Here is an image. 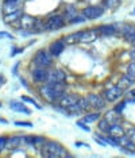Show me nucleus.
Masks as SVG:
<instances>
[{"instance_id":"nucleus-13","label":"nucleus","mask_w":135,"mask_h":158,"mask_svg":"<svg viewBox=\"0 0 135 158\" xmlns=\"http://www.w3.org/2000/svg\"><path fill=\"white\" fill-rule=\"evenodd\" d=\"M63 50H65V42L62 39H57V41L51 42L50 46H49V52L51 53L53 57H59Z\"/></svg>"},{"instance_id":"nucleus-43","label":"nucleus","mask_w":135,"mask_h":158,"mask_svg":"<svg viewBox=\"0 0 135 158\" xmlns=\"http://www.w3.org/2000/svg\"><path fill=\"white\" fill-rule=\"evenodd\" d=\"M130 56L133 57V58H135V46H134V49H133V50H131V52H130Z\"/></svg>"},{"instance_id":"nucleus-38","label":"nucleus","mask_w":135,"mask_h":158,"mask_svg":"<svg viewBox=\"0 0 135 158\" xmlns=\"http://www.w3.org/2000/svg\"><path fill=\"white\" fill-rule=\"evenodd\" d=\"M129 98H130V99H129V102H133V103L135 102V88H134V89H131V91L129 92Z\"/></svg>"},{"instance_id":"nucleus-20","label":"nucleus","mask_w":135,"mask_h":158,"mask_svg":"<svg viewBox=\"0 0 135 158\" xmlns=\"http://www.w3.org/2000/svg\"><path fill=\"white\" fill-rule=\"evenodd\" d=\"M108 134L118 138V136L124 135V128H123L119 123H111V126H109V132H108Z\"/></svg>"},{"instance_id":"nucleus-41","label":"nucleus","mask_w":135,"mask_h":158,"mask_svg":"<svg viewBox=\"0 0 135 158\" xmlns=\"http://www.w3.org/2000/svg\"><path fill=\"white\" fill-rule=\"evenodd\" d=\"M0 37H7V38H12V35H11V34H8V33H0Z\"/></svg>"},{"instance_id":"nucleus-25","label":"nucleus","mask_w":135,"mask_h":158,"mask_svg":"<svg viewBox=\"0 0 135 158\" xmlns=\"http://www.w3.org/2000/svg\"><path fill=\"white\" fill-rule=\"evenodd\" d=\"M99 119H100V111H95V112H92V114L85 115L81 120L85 122V123H93V122H97Z\"/></svg>"},{"instance_id":"nucleus-39","label":"nucleus","mask_w":135,"mask_h":158,"mask_svg":"<svg viewBox=\"0 0 135 158\" xmlns=\"http://www.w3.org/2000/svg\"><path fill=\"white\" fill-rule=\"evenodd\" d=\"M20 82H22V85H23V87H24V88H27V89H28V84H27V81H26V80H24V78H23V77H20Z\"/></svg>"},{"instance_id":"nucleus-31","label":"nucleus","mask_w":135,"mask_h":158,"mask_svg":"<svg viewBox=\"0 0 135 158\" xmlns=\"http://www.w3.org/2000/svg\"><path fill=\"white\" fill-rule=\"evenodd\" d=\"M87 20H88V19H87V16H85L84 14L81 12V15H76L72 20H69L68 23H69V24H79V23H84V22H87Z\"/></svg>"},{"instance_id":"nucleus-27","label":"nucleus","mask_w":135,"mask_h":158,"mask_svg":"<svg viewBox=\"0 0 135 158\" xmlns=\"http://www.w3.org/2000/svg\"><path fill=\"white\" fill-rule=\"evenodd\" d=\"M134 82H135L134 80H131L130 77H127L126 74H124V76H123V77L119 80V87H120V88H123L124 91H126L127 88L133 87V85H134Z\"/></svg>"},{"instance_id":"nucleus-28","label":"nucleus","mask_w":135,"mask_h":158,"mask_svg":"<svg viewBox=\"0 0 135 158\" xmlns=\"http://www.w3.org/2000/svg\"><path fill=\"white\" fill-rule=\"evenodd\" d=\"M79 108L81 110V112H88V111H91L92 108H91V106H89V102H88V99L87 98H80V100H79Z\"/></svg>"},{"instance_id":"nucleus-7","label":"nucleus","mask_w":135,"mask_h":158,"mask_svg":"<svg viewBox=\"0 0 135 158\" xmlns=\"http://www.w3.org/2000/svg\"><path fill=\"white\" fill-rule=\"evenodd\" d=\"M88 102H89V106L92 110L95 111H101L105 108V99L100 95H96V93H89L87 96Z\"/></svg>"},{"instance_id":"nucleus-36","label":"nucleus","mask_w":135,"mask_h":158,"mask_svg":"<svg viewBox=\"0 0 135 158\" xmlns=\"http://www.w3.org/2000/svg\"><path fill=\"white\" fill-rule=\"evenodd\" d=\"M23 48H12V53H11V57H15L16 54H20V53H23Z\"/></svg>"},{"instance_id":"nucleus-3","label":"nucleus","mask_w":135,"mask_h":158,"mask_svg":"<svg viewBox=\"0 0 135 158\" xmlns=\"http://www.w3.org/2000/svg\"><path fill=\"white\" fill-rule=\"evenodd\" d=\"M31 62L34 64V66H39V68H45V69H50L53 66V56L49 52V49H41L33 56Z\"/></svg>"},{"instance_id":"nucleus-30","label":"nucleus","mask_w":135,"mask_h":158,"mask_svg":"<svg viewBox=\"0 0 135 158\" xmlns=\"http://www.w3.org/2000/svg\"><path fill=\"white\" fill-rule=\"evenodd\" d=\"M120 4V0H104L103 6L105 8H109V10H113V8H118Z\"/></svg>"},{"instance_id":"nucleus-16","label":"nucleus","mask_w":135,"mask_h":158,"mask_svg":"<svg viewBox=\"0 0 135 158\" xmlns=\"http://www.w3.org/2000/svg\"><path fill=\"white\" fill-rule=\"evenodd\" d=\"M20 145H22V136L20 135H11L7 138L6 150H16Z\"/></svg>"},{"instance_id":"nucleus-14","label":"nucleus","mask_w":135,"mask_h":158,"mask_svg":"<svg viewBox=\"0 0 135 158\" xmlns=\"http://www.w3.org/2000/svg\"><path fill=\"white\" fill-rule=\"evenodd\" d=\"M122 35L124 38V41H127L129 44L133 42V39L135 37V24H131V23H126L122 28Z\"/></svg>"},{"instance_id":"nucleus-24","label":"nucleus","mask_w":135,"mask_h":158,"mask_svg":"<svg viewBox=\"0 0 135 158\" xmlns=\"http://www.w3.org/2000/svg\"><path fill=\"white\" fill-rule=\"evenodd\" d=\"M33 30H34V34H37V33H43V31H46L45 19H38V18H37V19L34 20Z\"/></svg>"},{"instance_id":"nucleus-21","label":"nucleus","mask_w":135,"mask_h":158,"mask_svg":"<svg viewBox=\"0 0 135 158\" xmlns=\"http://www.w3.org/2000/svg\"><path fill=\"white\" fill-rule=\"evenodd\" d=\"M22 10H19V11H15V12H11V14H6L4 15V23L7 24H11L12 22H15V20H19L20 18H22Z\"/></svg>"},{"instance_id":"nucleus-34","label":"nucleus","mask_w":135,"mask_h":158,"mask_svg":"<svg viewBox=\"0 0 135 158\" xmlns=\"http://www.w3.org/2000/svg\"><path fill=\"white\" fill-rule=\"evenodd\" d=\"M7 138H8V136H6V135H2V136H0V153L4 152V150H6Z\"/></svg>"},{"instance_id":"nucleus-37","label":"nucleus","mask_w":135,"mask_h":158,"mask_svg":"<svg viewBox=\"0 0 135 158\" xmlns=\"http://www.w3.org/2000/svg\"><path fill=\"white\" fill-rule=\"evenodd\" d=\"M15 126H23V127H33L31 122H15Z\"/></svg>"},{"instance_id":"nucleus-40","label":"nucleus","mask_w":135,"mask_h":158,"mask_svg":"<svg viewBox=\"0 0 135 158\" xmlns=\"http://www.w3.org/2000/svg\"><path fill=\"white\" fill-rule=\"evenodd\" d=\"M19 65H20V64H19V62H18V64H16V65H15V66H14V68H12V74H16V70H18V68H19Z\"/></svg>"},{"instance_id":"nucleus-22","label":"nucleus","mask_w":135,"mask_h":158,"mask_svg":"<svg viewBox=\"0 0 135 158\" xmlns=\"http://www.w3.org/2000/svg\"><path fill=\"white\" fill-rule=\"evenodd\" d=\"M63 18H65V20H68V22H69V20H72L74 16L76 15H79V14H77V8L74 6H66L65 7V11H63Z\"/></svg>"},{"instance_id":"nucleus-32","label":"nucleus","mask_w":135,"mask_h":158,"mask_svg":"<svg viewBox=\"0 0 135 158\" xmlns=\"http://www.w3.org/2000/svg\"><path fill=\"white\" fill-rule=\"evenodd\" d=\"M22 102L23 103H28V104H33V106L35 107V108H38V110H42V107L38 104L33 98H30V96H22Z\"/></svg>"},{"instance_id":"nucleus-23","label":"nucleus","mask_w":135,"mask_h":158,"mask_svg":"<svg viewBox=\"0 0 135 158\" xmlns=\"http://www.w3.org/2000/svg\"><path fill=\"white\" fill-rule=\"evenodd\" d=\"M109 126H111V123H109L105 118L99 119L97 128H99V131H100V132H103V134H108V132H109Z\"/></svg>"},{"instance_id":"nucleus-4","label":"nucleus","mask_w":135,"mask_h":158,"mask_svg":"<svg viewBox=\"0 0 135 158\" xmlns=\"http://www.w3.org/2000/svg\"><path fill=\"white\" fill-rule=\"evenodd\" d=\"M66 20L63 15H59V14H54V15H50L47 19H45V27H46V31H58L65 26Z\"/></svg>"},{"instance_id":"nucleus-12","label":"nucleus","mask_w":135,"mask_h":158,"mask_svg":"<svg viewBox=\"0 0 135 158\" xmlns=\"http://www.w3.org/2000/svg\"><path fill=\"white\" fill-rule=\"evenodd\" d=\"M20 6H22V0H4V3H3V11H4V14L19 11Z\"/></svg>"},{"instance_id":"nucleus-45","label":"nucleus","mask_w":135,"mask_h":158,"mask_svg":"<svg viewBox=\"0 0 135 158\" xmlns=\"http://www.w3.org/2000/svg\"><path fill=\"white\" fill-rule=\"evenodd\" d=\"M2 82H3V77L0 76V84H2Z\"/></svg>"},{"instance_id":"nucleus-8","label":"nucleus","mask_w":135,"mask_h":158,"mask_svg":"<svg viewBox=\"0 0 135 158\" xmlns=\"http://www.w3.org/2000/svg\"><path fill=\"white\" fill-rule=\"evenodd\" d=\"M83 14L87 16L88 20H95L104 14V8L103 6H88L83 10Z\"/></svg>"},{"instance_id":"nucleus-33","label":"nucleus","mask_w":135,"mask_h":158,"mask_svg":"<svg viewBox=\"0 0 135 158\" xmlns=\"http://www.w3.org/2000/svg\"><path fill=\"white\" fill-rule=\"evenodd\" d=\"M76 124L79 126V127L81 128V130H84L85 132H91V128L88 127V126H87V123H85V122H83V120H77V122H76Z\"/></svg>"},{"instance_id":"nucleus-18","label":"nucleus","mask_w":135,"mask_h":158,"mask_svg":"<svg viewBox=\"0 0 135 158\" xmlns=\"http://www.w3.org/2000/svg\"><path fill=\"white\" fill-rule=\"evenodd\" d=\"M35 18L30 15H22L20 18V30H33Z\"/></svg>"},{"instance_id":"nucleus-17","label":"nucleus","mask_w":135,"mask_h":158,"mask_svg":"<svg viewBox=\"0 0 135 158\" xmlns=\"http://www.w3.org/2000/svg\"><path fill=\"white\" fill-rule=\"evenodd\" d=\"M10 108L15 112H20V114H26V115H30L31 114V110L27 108V106H24L22 102H11L10 103Z\"/></svg>"},{"instance_id":"nucleus-11","label":"nucleus","mask_w":135,"mask_h":158,"mask_svg":"<svg viewBox=\"0 0 135 158\" xmlns=\"http://www.w3.org/2000/svg\"><path fill=\"white\" fill-rule=\"evenodd\" d=\"M99 31L97 28H87V30L81 31V39L80 44H89V42H93L99 38Z\"/></svg>"},{"instance_id":"nucleus-47","label":"nucleus","mask_w":135,"mask_h":158,"mask_svg":"<svg viewBox=\"0 0 135 158\" xmlns=\"http://www.w3.org/2000/svg\"><path fill=\"white\" fill-rule=\"evenodd\" d=\"M134 14H135V11H134Z\"/></svg>"},{"instance_id":"nucleus-5","label":"nucleus","mask_w":135,"mask_h":158,"mask_svg":"<svg viewBox=\"0 0 135 158\" xmlns=\"http://www.w3.org/2000/svg\"><path fill=\"white\" fill-rule=\"evenodd\" d=\"M123 95H124V89L120 88L119 85H115V87L108 88L107 91L103 93V98L105 99V102L115 103V102H118L119 99H122Z\"/></svg>"},{"instance_id":"nucleus-44","label":"nucleus","mask_w":135,"mask_h":158,"mask_svg":"<svg viewBox=\"0 0 135 158\" xmlns=\"http://www.w3.org/2000/svg\"><path fill=\"white\" fill-rule=\"evenodd\" d=\"M131 45L135 46V37H134V39H133V42H131Z\"/></svg>"},{"instance_id":"nucleus-15","label":"nucleus","mask_w":135,"mask_h":158,"mask_svg":"<svg viewBox=\"0 0 135 158\" xmlns=\"http://www.w3.org/2000/svg\"><path fill=\"white\" fill-rule=\"evenodd\" d=\"M97 31L100 35L109 37V35H115L118 33V26L116 24H101V26L97 27Z\"/></svg>"},{"instance_id":"nucleus-29","label":"nucleus","mask_w":135,"mask_h":158,"mask_svg":"<svg viewBox=\"0 0 135 158\" xmlns=\"http://www.w3.org/2000/svg\"><path fill=\"white\" fill-rule=\"evenodd\" d=\"M126 76L135 81V58H133V61H131V62L129 64V66H127Z\"/></svg>"},{"instance_id":"nucleus-1","label":"nucleus","mask_w":135,"mask_h":158,"mask_svg":"<svg viewBox=\"0 0 135 158\" xmlns=\"http://www.w3.org/2000/svg\"><path fill=\"white\" fill-rule=\"evenodd\" d=\"M38 91H39L41 98L45 102L54 104L65 93L66 85H65V82H43V84L39 85Z\"/></svg>"},{"instance_id":"nucleus-19","label":"nucleus","mask_w":135,"mask_h":158,"mask_svg":"<svg viewBox=\"0 0 135 158\" xmlns=\"http://www.w3.org/2000/svg\"><path fill=\"white\" fill-rule=\"evenodd\" d=\"M80 39H81V31H76V33L65 35L62 38V41L68 45H76V44H80Z\"/></svg>"},{"instance_id":"nucleus-35","label":"nucleus","mask_w":135,"mask_h":158,"mask_svg":"<svg viewBox=\"0 0 135 158\" xmlns=\"http://www.w3.org/2000/svg\"><path fill=\"white\" fill-rule=\"evenodd\" d=\"M126 104H127V102H122V103H119L118 106L115 107V111H116V112H118V114H120V112H122V111L124 110V107H126Z\"/></svg>"},{"instance_id":"nucleus-26","label":"nucleus","mask_w":135,"mask_h":158,"mask_svg":"<svg viewBox=\"0 0 135 158\" xmlns=\"http://www.w3.org/2000/svg\"><path fill=\"white\" fill-rule=\"evenodd\" d=\"M105 119H107L109 123H119L120 122V118H119V114L116 112L115 110H111L105 114Z\"/></svg>"},{"instance_id":"nucleus-2","label":"nucleus","mask_w":135,"mask_h":158,"mask_svg":"<svg viewBox=\"0 0 135 158\" xmlns=\"http://www.w3.org/2000/svg\"><path fill=\"white\" fill-rule=\"evenodd\" d=\"M42 156L46 158H66L70 157L68 150L57 141H46V143L41 149Z\"/></svg>"},{"instance_id":"nucleus-10","label":"nucleus","mask_w":135,"mask_h":158,"mask_svg":"<svg viewBox=\"0 0 135 158\" xmlns=\"http://www.w3.org/2000/svg\"><path fill=\"white\" fill-rule=\"evenodd\" d=\"M66 74L62 69H49L46 82H65Z\"/></svg>"},{"instance_id":"nucleus-9","label":"nucleus","mask_w":135,"mask_h":158,"mask_svg":"<svg viewBox=\"0 0 135 158\" xmlns=\"http://www.w3.org/2000/svg\"><path fill=\"white\" fill-rule=\"evenodd\" d=\"M47 70L45 68H39V66H34V69L31 70V78L35 84H43L47 80Z\"/></svg>"},{"instance_id":"nucleus-42","label":"nucleus","mask_w":135,"mask_h":158,"mask_svg":"<svg viewBox=\"0 0 135 158\" xmlns=\"http://www.w3.org/2000/svg\"><path fill=\"white\" fill-rule=\"evenodd\" d=\"M76 146H77V147H80V146H85V147H88L87 143H83V142H76Z\"/></svg>"},{"instance_id":"nucleus-46","label":"nucleus","mask_w":135,"mask_h":158,"mask_svg":"<svg viewBox=\"0 0 135 158\" xmlns=\"http://www.w3.org/2000/svg\"><path fill=\"white\" fill-rule=\"evenodd\" d=\"M0 107H2V103H0Z\"/></svg>"},{"instance_id":"nucleus-6","label":"nucleus","mask_w":135,"mask_h":158,"mask_svg":"<svg viewBox=\"0 0 135 158\" xmlns=\"http://www.w3.org/2000/svg\"><path fill=\"white\" fill-rule=\"evenodd\" d=\"M79 100H80V96H77L76 93H66L65 92L61 98H59V100L57 102V104L68 110V108H70V107L76 106V104L79 103ZM68 114H69V112H68Z\"/></svg>"}]
</instances>
